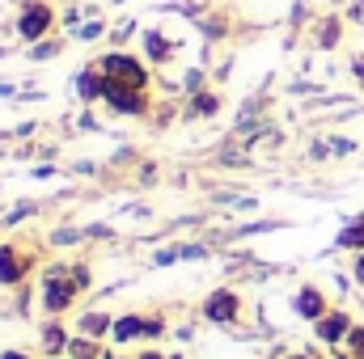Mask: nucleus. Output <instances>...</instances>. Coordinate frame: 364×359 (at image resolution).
I'll return each mask as SVG.
<instances>
[{"instance_id": "nucleus-13", "label": "nucleus", "mask_w": 364, "mask_h": 359, "mask_svg": "<svg viewBox=\"0 0 364 359\" xmlns=\"http://www.w3.org/2000/svg\"><path fill=\"white\" fill-rule=\"evenodd\" d=\"M43 343H47V351H51V355H55V351H64V330H60V326H47Z\"/></svg>"}, {"instance_id": "nucleus-10", "label": "nucleus", "mask_w": 364, "mask_h": 359, "mask_svg": "<svg viewBox=\"0 0 364 359\" xmlns=\"http://www.w3.org/2000/svg\"><path fill=\"white\" fill-rule=\"evenodd\" d=\"M136 334H144V321H140V317H123V321L114 326V338H119V343H127V338H136Z\"/></svg>"}, {"instance_id": "nucleus-20", "label": "nucleus", "mask_w": 364, "mask_h": 359, "mask_svg": "<svg viewBox=\"0 0 364 359\" xmlns=\"http://www.w3.org/2000/svg\"><path fill=\"white\" fill-rule=\"evenodd\" d=\"M335 359H352V355H335Z\"/></svg>"}, {"instance_id": "nucleus-1", "label": "nucleus", "mask_w": 364, "mask_h": 359, "mask_svg": "<svg viewBox=\"0 0 364 359\" xmlns=\"http://www.w3.org/2000/svg\"><path fill=\"white\" fill-rule=\"evenodd\" d=\"M73 292H77V279H73V270H51V275L43 279V304H47L51 313L68 309V304H73Z\"/></svg>"}, {"instance_id": "nucleus-14", "label": "nucleus", "mask_w": 364, "mask_h": 359, "mask_svg": "<svg viewBox=\"0 0 364 359\" xmlns=\"http://www.w3.org/2000/svg\"><path fill=\"white\" fill-rule=\"evenodd\" d=\"M348 355L364 359V330H352V334H348Z\"/></svg>"}, {"instance_id": "nucleus-15", "label": "nucleus", "mask_w": 364, "mask_h": 359, "mask_svg": "<svg viewBox=\"0 0 364 359\" xmlns=\"http://www.w3.org/2000/svg\"><path fill=\"white\" fill-rule=\"evenodd\" d=\"M144 47L153 51V60H166V38H161V34H149V38H144Z\"/></svg>"}, {"instance_id": "nucleus-12", "label": "nucleus", "mask_w": 364, "mask_h": 359, "mask_svg": "<svg viewBox=\"0 0 364 359\" xmlns=\"http://www.w3.org/2000/svg\"><path fill=\"white\" fill-rule=\"evenodd\" d=\"M68 351H73V359H97L102 351H97V343H90V338H73L68 343Z\"/></svg>"}, {"instance_id": "nucleus-11", "label": "nucleus", "mask_w": 364, "mask_h": 359, "mask_svg": "<svg viewBox=\"0 0 364 359\" xmlns=\"http://www.w3.org/2000/svg\"><path fill=\"white\" fill-rule=\"evenodd\" d=\"M77 89H81V97H97V93L106 89V81H102L97 72H81V81H77Z\"/></svg>"}, {"instance_id": "nucleus-16", "label": "nucleus", "mask_w": 364, "mask_h": 359, "mask_svg": "<svg viewBox=\"0 0 364 359\" xmlns=\"http://www.w3.org/2000/svg\"><path fill=\"white\" fill-rule=\"evenodd\" d=\"M85 326L97 334V330H106V317H102V313H90V317H85Z\"/></svg>"}, {"instance_id": "nucleus-7", "label": "nucleus", "mask_w": 364, "mask_h": 359, "mask_svg": "<svg viewBox=\"0 0 364 359\" xmlns=\"http://www.w3.org/2000/svg\"><path fill=\"white\" fill-rule=\"evenodd\" d=\"M21 270H26V258L21 254H13L9 245L0 250V283H17L21 279Z\"/></svg>"}, {"instance_id": "nucleus-8", "label": "nucleus", "mask_w": 364, "mask_h": 359, "mask_svg": "<svg viewBox=\"0 0 364 359\" xmlns=\"http://www.w3.org/2000/svg\"><path fill=\"white\" fill-rule=\"evenodd\" d=\"M296 313L309 317V321H318V317H322V292H318V287H305V292L296 296Z\"/></svg>"}, {"instance_id": "nucleus-22", "label": "nucleus", "mask_w": 364, "mask_h": 359, "mask_svg": "<svg viewBox=\"0 0 364 359\" xmlns=\"http://www.w3.org/2000/svg\"><path fill=\"white\" fill-rule=\"evenodd\" d=\"M102 359H110V355H102Z\"/></svg>"}, {"instance_id": "nucleus-3", "label": "nucleus", "mask_w": 364, "mask_h": 359, "mask_svg": "<svg viewBox=\"0 0 364 359\" xmlns=\"http://www.w3.org/2000/svg\"><path fill=\"white\" fill-rule=\"evenodd\" d=\"M102 97H106L114 110H123V114H140V110H144V97H140V89H127V85H114V81H106Z\"/></svg>"}, {"instance_id": "nucleus-5", "label": "nucleus", "mask_w": 364, "mask_h": 359, "mask_svg": "<svg viewBox=\"0 0 364 359\" xmlns=\"http://www.w3.org/2000/svg\"><path fill=\"white\" fill-rule=\"evenodd\" d=\"M348 334H352V317H348V313H331V317L318 321V338H322V343H339V338H348Z\"/></svg>"}, {"instance_id": "nucleus-19", "label": "nucleus", "mask_w": 364, "mask_h": 359, "mask_svg": "<svg viewBox=\"0 0 364 359\" xmlns=\"http://www.w3.org/2000/svg\"><path fill=\"white\" fill-rule=\"evenodd\" d=\"M140 359H161V355H157V351H144V355H140Z\"/></svg>"}, {"instance_id": "nucleus-2", "label": "nucleus", "mask_w": 364, "mask_h": 359, "mask_svg": "<svg viewBox=\"0 0 364 359\" xmlns=\"http://www.w3.org/2000/svg\"><path fill=\"white\" fill-rule=\"evenodd\" d=\"M102 68H106V81L127 85V89H144V68H140L136 60H127V55H110Z\"/></svg>"}, {"instance_id": "nucleus-17", "label": "nucleus", "mask_w": 364, "mask_h": 359, "mask_svg": "<svg viewBox=\"0 0 364 359\" xmlns=\"http://www.w3.org/2000/svg\"><path fill=\"white\" fill-rule=\"evenodd\" d=\"M356 279L364 283V254H360V263H356Z\"/></svg>"}, {"instance_id": "nucleus-18", "label": "nucleus", "mask_w": 364, "mask_h": 359, "mask_svg": "<svg viewBox=\"0 0 364 359\" xmlns=\"http://www.w3.org/2000/svg\"><path fill=\"white\" fill-rule=\"evenodd\" d=\"M0 359H26V355H17V351H4V355H0Z\"/></svg>"}, {"instance_id": "nucleus-9", "label": "nucleus", "mask_w": 364, "mask_h": 359, "mask_svg": "<svg viewBox=\"0 0 364 359\" xmlns=\"http://www.w3.org/2000/svg\"><path fill=\"white\" fill-rule=\"evenodd\" d=\"M339 245H343V250H364V216L339 233Z\"/></svg>"}, {"instance_id": "nucleus-6", "label": "nucleus", "mask_w": 364, "mask_h": 359, "mask_svg": "<svg viewBox=\"0 0 364 359\" xmlns=\"http://www.w3.org/2000/svg\"><path fill=\"white\" fill-rule=\"evenodd\" d=\"M47 26H51V9H47V4H30V9L21 13V34H26V38H38Z\"/></svg>"}, {"instance_id": "nucleus-4", "label": "nucleus", "mask_w": 364, "mask_h": 359, "mask_svg": "<svg viewBox=\"0 0 364 359\" xmlns=\"http://www.w3.org/2000/svg\"><path fill=\"white\" fill-rule=\"evenodd\" d=\"M203 313H208V321H233L237 317V296L233 292H212Z\"/></svg>"}, {"instance_id": "nucleus-21", "label": "nucleus", "mask_w": 364, "mask_h": 359, "mask_svg": "<svg viewBox=\"0 0 364 359\" xmlns=\"http://www.w3.org/2000/svg\"><path fill=\"white\" fill-rule=\"evenodd\" d=\"M292 359H305V355H292Z\"/></svg>"}]
</instances>
